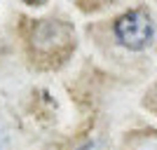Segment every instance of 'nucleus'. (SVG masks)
I'll return each mask as SVG.
<instances>
[{"instance_id": "obj_1", "label": "nucleus", "mask_w": 157, "mask_h": 150, "mask_svg": "<svg viewBox=\"0 0 157 150\" xmlns=\"http://www.w3.org/2000/svg\"><path fill=\"white\" fill-rule=\"evenodd\" d=\"M31 45L35 49V54L42 56V59L63 61V56L71 52V47H73V33L66 24L47 19L33 28Z\"/></svg>"}, {"instance_id": "obj_2", "label": "nucleus", "mask_w": 157, "mask_h": 150, "mask_svg": "<svg viewBox=\"0 0 157 150\" xmlns=\"http://www.w3.org/2000/svg\"><path fill=\"white\" fill-rule=\"evenodd\" d=\"M152 31H155L152 19L145 10H131L115 21V35H117L120 45H124L127 49H134V52H141L150 45Z\"/></svg>"}, {"instance_id": "obj_3", "label": "nucleus", "mask_w": 157, "mask_h": 150, "mask_svg": "<svg viewBox=\"0 0 157 150\" xmlns=\"http://www.w3.org/2000/svg\"><path fill=\"white\" fill-rule=\"evenodd\" d=\"M124 150H157V131H138L127 141Z\"/></svg>"}, {"instance_id": "obj_4", "label": "nucleus", "mask_w": 157, "mask_h": 150, "mask_svg": "<svg viewBox=\"0 0 157 150\" xmlns=\"http://www.w3.org/2000/svg\"><path fill=\"white\" fill-rule=\"evenodd\" d=\"M78 150H105V148L98 143V141H87V143H85V145H80Z\"/></svg>"}, {"instance_id": "obj_5", "label": "nucleus", "mask_w": 157, "mask_h": 150, "mask_svg": "<svg viewBox=\"0 0 157 150\" xmlns=\"http://www.w3.org/2000/svg\"><path fill=\"white\" fill-rule=\"evenodd\" d=\"M0 150H10V138L2 129H0Z\"/></svg>"}, {"instance_id": "obj_6", "label": "nucleus", "mask_w": 157, "mask_h": 150, "mask_svg": "<svg viewBox=\"0 0 157 150\" xmlns=\"http://www.w3.org/2000/svg\"><path fill=\"white\" fill-rule=\"evenodd\" d=\"M26 2H33V5H38V2H42V0H26Z\"/></svg>"}, {"instance_id": "obj_7", "label": "nucleus", "mask_w": 157, "mask_h": 150, "mask_svg": "<svg viewBox=\"0 0 157 150\" xmlns=\"http://www.w3.org/2000/svg\"><path fill=\"white\" fill-rule=\"evenodd\" d=\"M155 108H157V94H155Z\"/></svg>"}]
</instances>
